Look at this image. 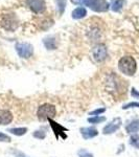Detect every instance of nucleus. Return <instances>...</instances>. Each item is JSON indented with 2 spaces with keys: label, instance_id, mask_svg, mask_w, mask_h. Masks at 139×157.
<instances>
[{
  "label": "nucleus",
  "instance_id": "obj_12",
  "mask_svg": "<svg viewBox=\"0 0 139 157\" xmlns=\"http://www.w3.org/2000/svg\"><path fill=\"white\" fill-rule=\"evenodd\" d=\"M128 133H136L139 131V121H133L127 126Z\"/></svg>",
  "mask_w": 139,
  "mask_h": 157
},
{
  "label": "nucleus",
  "instance_id": "obj_14",
  "mask_svg": "<svg viewBox=\"0 0 139 157\" xmlns=\"http://www.w3.org/2000/svg\"><path fill=\"white\" fill-rule=\"evenodd\" d=\"M9 132L17 136H22L27 132V128H12L9 130Z\"/></svg>",
  "mask_w": 139,
  "mask_h": 157
},
{
  "label": "nucleus",
  "instance_id": "obj_16",
  "mask_svg": "<svg viewBox=\"0 0 139 157\" xmlns=\"http://www.w3.org/2000/svg\"><path fill=\"white\" fill-rule=\"evenodd\" d=\"M44 44L48 49L55 48V41H54V38H46V39L44 40Z\"/></svg>",
  "mask_w": 139,
  "mask_h": 157
},
{
  "label": "nucleus",
  "instance_id": "obj_15",
  "mask_svg": "<svg viewBox=\"0 0 139 157\" xmlns=\"http://www.w3.org/2000/svg\"><path fill=\"white\" fill-rule=\"evenodd\" d=\"M55 3H57V9L61 15L64 13L65 6H66V0H55Z\"/></svg>",
  "mask_w": 139,
  "mask_h": 157
},
{
  "label": "nucleus",
  "instance_id": "obj_2",
  "mask_svg": "<svg viewBox=\"0 0 139 157\" xmlns=\"http://www.w3.org/2000/svg\"><path fill=\"white\" fill-rule=\"evenodd\" d=\"M55 114H57L55 106L52 105V104H49V103L43 104V105H41L39 108H38V111H37L38 120L41 121H46L48 120H52V118L55 116Z\"/></svg>",
  "mask_w": 139,
  "mask_h": 157
},
{
  "label": "nucleus",
  "instance_id": "obj_18",
  "mask_svg": "<svg viewBox=\"0 0 139 157\" xmlns=\"http://www.w3.org/2000/svg\"><path fill=\"white\" fill-rule=\"evenodd\" d=\"M45 136H46V133H45L43 130H41V131H36V132L34 133V137L39 138V139H44Z\"/></svg>",
  "mask_w": 139,
  "mask_h": 157
},
{
  "label": "nucleus",
  "instance_id": "obj_22",
  "mask_svg": "<svg viewBox=\"0 0 139 157\" xmlns=\"http://www.w3.org/2000/svg\"><path fill=\"white\" fill-rule=\"evenodd\" d=\"M133 107H139V103H130L128 105L123 106V109H129V108H133Z\"/></svg>",
  "mask_w": 139,
  "mask_h": 157
},
{
  "label": "nucleus",
  "instance_id": "obj_23",
  "mask_svg": "<svg viewBox=\"0 0 139 157\" xmlns=\"http://www.w3.org/2000/svg\"><path fill=\"white\" fill-rule=\"evenodd\" d=\"M138 139H139L138 136H133V137L131 138V144L134 146H136V147H139L138 146Z\"/></svg>",
  "mask_w": 139,
  "mask_h": 157
},
{
  "label": "nucleus",
  "instance_id": "obj_24",
  "mask_svg": "<svg viewBox=\"0 0 139 157\" xmlns=\"http://www.w3.org/2000/svg\"><path fill=\"white\" fill-rule=\"evenodd\" d=\"M132 95H137V97H139V93H138V92H136L135 89H133V90H132Z\"/></svg>",
  "mask_w": 139,
  "mask_h": 157
},
{
  "label": "nucleus",
  "instance_id": "obj_3",
  "mask_svg": "<svg viewBox=\"0 0 139 157\" xmlns=\"http://www.w3.org/2000/svg\"><path fill=\"white\" fill-rule=\"evenodd\" d=\"M75 4H83L89 6L95 12H106L109 10V3L106 0H71Z\"/></svg>",
  "mask_w": 139,
  "mask_h": 157
},
{
  "label": "nucleus",
  "instance_id": "obj_17",
  "mask_svg": "<svg viewBox=\"0 0 139 157\" xmlns=\"http://www.w3.org/2000/svg\"><path fill=\"white\" fill-rule=\"evenodd\" d=\"M105 121H106V117H103V116H92V117L88 118V121L91 124H100Z\"/></svg>",
  "mask_w": 139,
  "mask_h": 157
},
{
  "label": "nucleus",
  "instance_id": "obj_21",
  "mask_svg": "<svg viewBox=\"0 0 139 157\" xmlns=\"http://www.w3.org/2000/svg\"><path fill=\"white\" fill-rule=\"evenodd\" d=\"M79 156L80 157H93V155L91 153H89L88 151H86V150H80L79 151Z\"/></svg>",
  "mask_w": 139,
  "mask_h": 157
},
{
  "label": "nucleus",
  "instance_id": "obj_1",
  "mask_svg": "<svg viewBox=\"0 0 139 157\" xmlns=\"http://www.w3.org/2000/svg\"><path fill=\"white\" fill-rule=\"evenodd\" d=\"M118 68L123 75H133L136 72L137 69V65H136V61L133 57L127 56V57H122L118 62Z\"/></svg>",
  "mask_w": 139,
  "mask_h": 157
},
{
  "label": "nucleus",
  "instance_id": "obj_13",
  "mask_svg": "<svg viewBox=\"0 0 139 157\" xmlns=\"http://www.w3.org/2000/svg\"><path fill=\"white\" fill-rule=\"evenodd\" d=\"M123 4H125V0H114L111 4V9L114 12H119Z\"/></svg>",
  "mask_w": 139,
  "mask_h": 157
},
{
  "label": "nucleus",
  "instance_id": "obj_4",
  "mask_svg": "<svg viewBox=\"0 0 139 157\" xmlns=\"http://www.w3.org/2000/svg\"><path fill=\"white\" fill-rule=\"evenodd\" d=\"M16 50L21 58L28 59V58L32 57V52H34V47L29 43H17Z\"/></svg>",
  "mask_w": 139,
  "mask_h": 157
},
{
  "label": "nucleus",
  "instance_id": "obj_6",
  "mask_svg": "<svg viewBox=\"0 0 139 157\" xmlns=\"http://www.w3.org/2000/svg\"><path fill=\"white\" fill-rule=\"evenodd\" d=\"M120 126H121V120H120V118L119 117L114 118V120L111 121V123H109L105 128L103 129V133L106 134V135H107V134H112V133L116 132V131L120 128Z\"/></svg>",
  "mask_w": 139,
  "mask_h": 157
},
{
  "label": "nucleus",
  "instance_id": "obj_10",
  "mask_svg": "<svg viewBox=\"0 0 139 157\" xmlns=\"http://www.w3.org/2000/svg\"><path fill=\"white\" fill-rule=\"evenodd\" d=\"M81 134L85 139H90L93 138L98 134V131L96 128L94 127H86L81 129Z\"/></svg>",
  "mask_w": 139,
  "mask_h": 157
},
{
  "label": "nucleus",
  "instance_id": "obj_7",
  "mask_svg": "<svg viewBox=\"0 0 139 157\" xmlns=\"http://www.w3.org/2000/svg\"><path fill=\"white\" fill-rule=\"evenodd\" d=\"M27 4L35 13H42L45 10L44 0H27Z\"/></svg>",
  "mask_w": 139,
  "mask_h": 157
},
{
  "label": "nucleus",
  "instance_id": "obj_8",
  "mask_svg": "<svg viewBox=\"0 0 139 157\" xmlns=\"http://www.w3.org/2000/svg\"><path fill=\"white\" fill-rule=\"evenodd\" d=\"M14 115L11 111L9 110H0V126H4V125H9L13 121Z\"/></svg>",
  "mask_w": 139,
  "mask_h": 157
},
{
  "label": "nucleus",
  "instance_id": "obj_11",
  "mask_svg": "<svg viewBox=\"0 0 139 157\" xmlns=\"http://www.w3.org/2000/svg\"><path fill=\"white\" fill-rule=\"evenodd\" d=\"M86 14H87V12H86V10L84 7H77V9H75L74 11L72 12V18L81 19V18H83V17H85Z\"/></svg>",
  "mask_w": 139,
  "mask_h": 157
},
{
  "label": "nucleus",
  "instance_id": "obj_5",
  "mask_svg": "<svg viewBox=\"0 0 139 157\" xmlns=\"http://www.w3.org/2000/svg\"><path fill=\"white\" fill-rule=\"evenodd\" d=\"M92 56H93V59L96 61V62H103L107 58V48H106L105 45L103 44L96 45L92 50Z\"/></svg>",
  "mask_w": 139,
  "mask_h": 157
},
{
  "label": "nucleus",
  "instance_id": "obj_19",
  "mask_svg": "<svg viewBox=\"0 0 139 157\" xmlns=\"http://www.w3.org/2000/svg\"><path fill=\"white\" fill-rule=\"evenodd\" d=\"M0 141H2V143H9L11 141V137L9 135H6V134L0 132Z\"/></svg>",
  "mask_w": 139,
  "mask_h": 157
},
{
  "label": "nucleus",
  "instance_id": "obj_9",
  "mask_svg": "<svg viewBox=\"0 0 139 157\" xmlns=\"http://www.w3.org/2000/svg\"><path fill=\"white\" fill-rule=\"evenodd\" d=\"M50 126H51L52 130H54V132L55 134V136H57V138L60 137V135H62L63 138H67V135L65 134V131L67 130L66 128L62 127L61 125H59V124H57L55 121H54L52 120H48Z\"/></svg>",
  "mask_w": 139,
  "mask_h": 157
},
{
  "label": "nucleus",
  "instance_id": "obj_20",
  "mask_svg": "<svg viewBox=\"0 0 139 157\" xmlns=\"http://www.w3.org/2000/svg\"><path fill=\"white\" fill-rule=\"evenodd\" d=\"M106 111V109L105 108H98L96 109V110H94V111H92V112H90V115H93V116H98L100 114H102V113H103Z\"/></svg>",
  "mask_w": 139,
  "mask_h": 157
}]
</instances>
